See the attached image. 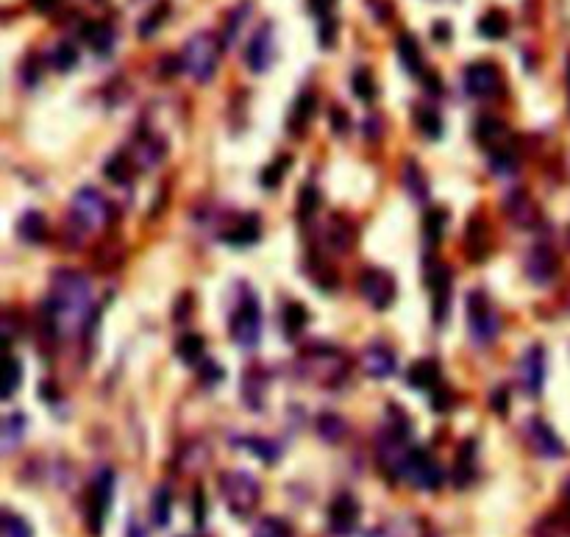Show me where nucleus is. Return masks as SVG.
<instances>
[{"mask_svg":"<svg viewBox=\"0 0 570 537\" xmlns=\"http://www.w3.org/2000/svg\"><path fill=\"white\" fill-rule=\"evenodd\" d=\"M93 287L90 279L78 271H56L51 276L48 301L42 303L45 329L54 337H75L90 329L93 321Z\"/></svg>","mask_w":570,"mask_h":537,"instance_id":"f257e3e1","label":"nucleus"},{"mask_svg":"<svg viewBox=\"0 0 570 537\" xmlns=\"http://www.w3.org/2000/svg\"><path fill=\"white\" fill-rule=\"evenodd\" d=\"M298 371L306 373V382L318 387H339L348 379L350 363L339 348H306L300 353Z\"/></svg>","mask_w":570,"mask_h":537,"instance_id":"f03ea898","label":"nucleus"},{"mask_svg":"<svg viewBox=\"0 0 570 537\" xmlns=\"http://www.w3.org/2000/svg\"><path fill=\"white\" fill-rule=\"evenodd\" d=\"M112 204L93 187H81L70 201V223L84 234H98L112 223Z\"/></svg>","mask_w":570,"mask_h":537,"instance_id":"7ed1b4c3","label":"nucleus"},{"mask_svg":"<svg viewBox=\"0 0 570 537\" xmlns=\"http://www.w3.org/2000/svg\"><path fill=\"white\" fill-rule=\"evenodd\" d=\"M217 487H221V496L226 502V507L237 515V518H248L261 499V487L256 482L253 473L248 471H226L217 476Z\"/></svg>","mask_w":570,"mask_h":537,"instance_id":"20e7f679","label":"nucleus"},{"mask_svg":"<svg viewBox=\"0 0 570 537\" xmlns=\"http://www.w3.org/2000/svg\"><path fill=\"white\" fill-rule=\"evenodd\" d=\"M467 329H470V337L478 345H490L501 332L498 309L481 290H473L467 295Z\"/></svg>","mask_w":570,"mask_h":537,"instance_id":"39448f33","label":"nucleus"},{"mask_svg":"<svg viewBox=\"0 0 570 537\" xmlns=\"http://www.w3.org/2000/svg\"><path fill=\"white\" fill-rule=\"evenodd\" d=\"M221 42H217L211 34H198L187 42L184 48V67L190 70V75L201 84L211 81L217 73V62H221Z\"/></svg>","mask_w":570,"mask_h":537,"instance_id":"423d86ee","label":"nucleus"},{"mask_svg":"<svg viewBox=\"0 0 570 537\" xmlns=\"http://www.w3.org/2000/svg\"><path fill=\"white\" fill-rule=\"evenodd\" d=\"M259 337H261V309H259L256 295L245 293V298L240 301L237 312L231 315V340L240 348L251 351L256 348Z\"/></svg>","mask_w":570,"mask_h":537,"instance_id":"0eeeda50","label":"nucleus"},{"mask_svg":"<svg viewBox=\"0 0 570 537\" xmlns=\"http://www.w3.org/2000/svg\"><path fill=\"white\" fill-rule=\"evenodd\" d=\"M112 496H114V471L101 468L90 490V507H86V526L93 529V534H101L103 518L112 507Z\"/></svg>","mask_w":570,"mask_h":537,"instance_id":"6e6552de","label":"nucleus"},{"mask_svg":"<svg viewBox=\"0 0 570 537\" xmlns=\"http://www.w3.org/2000/svg\"><path fill=\"white\" fill-rule=\"evenodd\" d=\"M517 384L529 398H540L545 384V351L543 345H529L517 363Z\"/></svg>","mask_w":570,"mask_h":537,"instance_id":"1a4fd4ad","label":"nucleus"},{"mask_svg":"<svg viewBox=\"0 0 570 537\" xmlns=\"http://www.w3.org/2000/svg\"><path fill=\"white\" fill-rule=\"evenodd\" d=\"M428 293H431V312H434V323L443 326L448 318V303H451V267L431 262L426 271Z\"/></svg>","mask_w":570,"mask_h":537,"instance_id":"9d476101","label":"nucleus"},{"mask_svg":"<svg viewBox=\"0 0 570 537\" xmlns=\"http://www.w3.org/2000/svg\"><path fill=\"white\" fill-rule=\"evenodd\" d=\"M404 479L412 482L418 490H437L443 484V468L426 449H412L407 468H404Z\"/></svg>","mask_w":570,"mask_h":537,"instance_id":"9b49d317","label":"nucleus"},{"mask_svg":"<svg viewBox=\"0 0 570 537\" xmlns=\"http://www.w3.org/2000/svg\"><path fill=\"white\" fill-rule=\"evenodd\" d=\"M359 293L373 309H387L396 301V279L381 271V267H368L359 276Z\"/></svg>","mask_w":570,"mask_h":537,"instance_id":"f8f14e48","label":"nucleus"},{"mask_svg":"<svg viewBox=\"0 0 570 537\" xmlns=\"http://www.w3.org/2000/svg\"><path fill=\"white\" fill-rule=\"evenodd\" d=\"M465 89L473 98H496L504 89L501 70L490 62H476L465 70Z\"/></svg>","mask_w":570,"mask_h":537,"instance_id":"ddd939ff","label":"nucleus"},{"mask_svg":"<svg viewBox=\"0 0 570 537\" xmlns=\"http://www.w3.org/2000/svg\"><path fill=\"white\" fill-rule=\"evenodd\" d=\"M523 267H526V276H529V282L543 287V284H551L554 276L559 273V256L554 254L551 245L537 243L535 248H529V254H526Z\"/></svg>","mask_w":570,"mask_h":537,"instance_id":"4468645a","label":"nucleus"},{"mask_svg":"<svg viewBox=\"0 0 570 537\" xmlns=\"http://www.w3.org/2000/svg\"><path fill=\"white\" fill-rule=\"evenodd\" d=\"M276 59V39H273V28L270 25H261L245 48V65L253 70V73H265Z\"/></svg>","mask_w":570,"mask_h":537,"instance_id":"2eb2a0df","label":"nucleus"},{"mask_svg":"<svg viewBox=\"0 0 570 537\" xmlns=\"http://www.w3.org/2000/svg\"><path fill=\"white\" fill-rule=\"evenodd\" d=\"M476 140H478L481 148L487 151V156L515 148L509 125L504 120H498V117H478L476 120Z\"/></svg>","mask_w":570,"mask_h":537,"instance_id":"dca6fc26","label":"nucleus"},{"mask_svg":"<svg viewBox=\"0 0 570 537\" xmlns=\"http://www.w3.org/2000/svg\"><path fill=\"white\" fill-rule=\"evenodd\" d=\"M526 437H529L532 449L545 457V460H556V457H565V445L559 440V434L543 421V418H529L526 423Z\"/></svg>","mask_w":570,"mask_h":537,"instance_id":"f3484780","label":"nucleus"},{"mask_svg":"<svg viewBox=\"0 0 570 537\" xmlns=\"http://www.w3.org/2000/svg\"><path fill=\"white\" fill-rule=\"evenodd\" d=\"M357 523H359V504H357V499L348 496V493L337 496L331 502V507H329V526H331V532L345 537V534H350L357 529Z\"/></svg>","mask_w":570,"mask_h":537,"instance_id":"a211bd4d","label":"nucleus"},{"mask_svg":"<svg viewBox=\"0 0 570 537\" xmlns=\"http://www.w3.org/2000/svg\"><path fill=\"white\" fill-rule=\"evenodd\" d=\"M362 368L370 379H389L396 373V353H392L389 345L384 343H370L365 351H362Z\"/></svg>","mask_w":570,"mask_h":537,"instance_id":"6ab92c4d","label":"nucleus"},{"mask_svg":"<svg viewBox=\"0 0 570 537\" xmlns=\"http://www.w3.org/2000/svg\"><path fill=\"white\" fill-rule=\"evenodd\" d=\"M504 212L509 214V220L515 223V226H520V229H535L537 223H540V209H537V204H535L529 195H526L523 190H515V193L506 195Z\"/></svg>","mask_w":570,"mask_h":537,"instance_id":"aec40b11","label":"nucleus"},{"mask_svg":"<svg viewBox=\"0 0 570 537\" xmlns=\"http://www.w3.org/2000/svg\"><path fill=\"white\" fill-rule=\"evenodd\" d=\"M223 243H229V245H237V248H242V245H253L259 237H261V223H259V217L256 214H237L229 226L223 229Z\"/></svg>","mask_w":570,"mask_h":537,"instance_id":"412c9836","label":"nucleus"},{"mask_svg":"<svg viewBox=\"0 0 570 537\" xmlns=\"http://www.w3.org/2000/svg\"><path fill=\"white\" fill-rule=\"evenodd\" d=\"M465 251L473 262H485V256L490 254V229L478 214L470 217L465 226Z\"/></svg>","mask_w":570,"mask_h":537,"instance_id":"4be33fe9","label":"nucleus"},{"mask_svg":"<svg viewBox=\"0 0 570 537\" xmlns=\"http://www.w3.org/2000/svg\"><path fill=\"white\" fill-rule=\"evenodd\" d=\"M315 109H318L315 93H300V95L295 98V104H292V109H290V120H287V125H290V131L295 134V137H300V134L306 131V125L312 123Z\"/></svg>","mask_w":570,"mask_h":537,"instance_id":"5701e85b","label":"nucleus"},{"mask_svg":"<svg viewBox=\"0 0 570 537\" xmlns=\"http://www.w3.org/2000/svg\"><path fill=\"white\" fill-rule=\"evenodd\" d=\"M326 240L334 251H350L357 243V229H354V223L345 220L342 214H334L329 220V226H326Z\"/></svg>","mask_w":570,"mask_h":537,"instance_id":"b1692460","label":"nucleus"},{"mask_svg":"<svg viewBox=\"0 0 570 537\" xmlns=\"http://www.w3.org/2000/svg\"><path fill=\"white\" fill-rule=\"evenodd\" d=\"M407 379H409V384L415 387V390H428V393H434L437 387H440V365H437L434 360H418L412 368H409V373H407Z\"/></svg>","mask_w":570,"mask_h":537,"instance_id":"393cba45","label":"nucleus"},{"mask_svg":"<svg viewBox=\"0 0 570 537\" xmlns=\"http://www.w3.org/2000/svg\"><path fill=\"white\" fill-rule=\"evenodd\" d=\"M25 415L23 413H12V415H6L4 418V429H0V452L4 454H12L17 445H20V440H23V434H25Z\"/></svg>","mask_w":570,"mask_h":537,"instance_id":"a878e982","label":"nucleus"},{"mask_svg":"<svg viewBox=\"0 0 570 537\" xmlns=\"http://www.w3.org/2000/svg\"><path fill=\"white\" fill-rule=\"evenodd\" d=\"M306 323H310V312H306L303 303L292 301L284 306V315H281V326H284V337L287 340H298L306 329Z\"/></svg>","mask_w":570,"mask_h":537,"instance_id":"bb28decb","label":"nucleus"},{"mask_svg":"<svg viewBox=\"0 0 570 537\" xmlns=\"http://www.w3.org/2000/svg\"><path fill=\"white\" fill-rule=\"evenodd\" d=\"M162 156H164V145L156 140V137H151V134H140L137 137V143H134V159H137V167H153V164H159L162 162Z\"/></svg>","mask_w":570,"mask_h":537,"instance_id":"cd10ccee","label":"nucleus"},{"mask_svg":"<svg viewBox=\"0 0 570 537\" xmlns=\"http://www.w3.org/2000/svg\"><path fill=\"white\" fill-rule=\"evenodd\" d=\"M265 384H268V376L261 368H251L245 376H242V401L248 407H259L261 404V395H265Z\"/></svg>","mask_w":570,"mask_h":537,"instance_id":"c85d7f7f","label":"nucleus"},{"mask_svg":"<svg viewBox=\"0 0 570 537\" xmlns=\"http://www.w3.org/2000/svg\"><path fill=\"white\" fill-rule=\"evenodd\" d=\"M396 48H398V59L407 67V73L418 75L423 70V54L418 48V39L412 34H401L398 42H396Z\"/></svg>","mask_w":570,"mask_h":537,"instance_id":"c756f323","label":"nucleus"},{"mask_svg":"<svg viewBox=\"0 0 570 537\" xmlns=\"http://www.w3.org/2000/svg\"><path fill=\"white\" fill-rule=\"evenodd\" d=\"M473 473H476V443H465L457 454V465H454L457 487H467L473 482Z\"/></svg>","mask_w":570,"mask_h":537,"instance_id":"7c9ffc66","label":"nucleus"},{"mask_svg":"<svg viewBox=\"0 0 570 537\" xmlns=\"http://www.w3.org/2000/svg\"><path fill=\"white\" fill-rule=\"evenodd\" d=\"M106 178L114 184H125L131 175H134V162H131L128 151H117L114 156L106 159V167H103Z\"/></svg>","mask_w":570,"mask_h":537,"instance_id":"2f4dec72","label":"nucleus"},{"mask_svg":"<svg viewBox=\"0 0 570 537\" xmlns=\"http://www.w3.org/2000/svg\"><path fill=\"white\" fill-rule=\"evenodd\" d=\"M203 348H206V340L195 332H187L179 345H175V353H179V360L187 363V365H198L203 363Z\"/></svg>","mask_w":570,"mask_h":537,"instance_id":"473e14b6","label":"nucleus"},{"mask_svg":"<svg viewBox=\"0 0 570 537\" xmlns=\"http://www.w3.org/2000/svg\"><path fill=\"white\" fill-rule=\"evenodd\" d=\"M84 39L90 42L98 54H109L114 45V28L109 23H86Z\"/></svg>","mask_w":570,"mask_h":537,"instance_id":"72a5a7b5","label":"nucleus"},{"mask_svg":"<svg viewBox=\"0 0 570 537\" xmlns=\"http://www.w3.org/2000/svg\"><path fill=\"white\" fill-rule=\"evenodd\" d=\"M17 229H20V237H23L25 243H31V245L42 243V240H45V234H48L45 217H42L39 212H25Z\"/></svg>","mask_w":570,"mask_h":537,"instance_id":"f704fd0d","label":"nucleus"},{"mask_svg":"<svg viewBox=\"0 0 570 537\" xmlns=\"http://www.w3.org/2000/svg\"><path fill=\"white\" fill-rule=\"evenodd\" d=\"M446 223H448V212H446V209L434 206V209L426 212V217H423V232H426V237H428L431 245H437V243L443 240V234H446Z\"/></svg>","mask_w":570,"mask_h":537,"instance_id":"c9c22d12","label":"nucleus"},{"mask_svg":"<svg viewBox=\"0 0 570 537\" xmlns=\"http://www.w3.org/2000/svg\"><path fill=\"white\" fill-rule=\"evenodd\" d=\"M506 31H509V20H506V15L498 12V9L487 12L485 17L478 20V34H481V36H487V39H504Z\"/></svg>","mask_w":570,"mask_h":537,"instance_id":"e433bc0d","label":"nucleus"},{"mask_svg":"<svg viewBox=\"0 0 570 537\" xmlns=\"http://www.w3.org/2000/svg\"><path fill=\"white\" fill-rule=\"evenodd\" d=\"M318 434H320L326 443H339V440L348 434V423H345L339 415L323 413V415L318 418Z\"/></svg>","mask_w":570,"mask_h":537,"instance_id":"4c0bfd02","label":"nucleus"},{"mask_svg":"<svg viewBox=\"0 0 570 537\" xmlns=\"http://www.w3.org/2000/svg\"><path fill=\"white\" fill-rule=\"evenodd\" d=\"M415 123H418L420 134H426L428 140L443 137V117L437 114L434 109H428V106H420V109L415 112Z\"/></svg>","mask_w":570,"mask_h":537,"instance_id":"58836bf2","label":"nucleus"},{"mask_svg":"<svg viewBox=\"0 0 570 537\" xmlns=\"http://www.w3.org/2000/svg\"><path fill=\"white\" fill-rule=\"evenodd\" d=\"M350 86H354V95H357L359 101H365V104H370V101L376 98V93H378L376 78H373V73H370L368 67H359V70L354 73V78H350Z\"/></svg>","mask_w":570,"mask_h":537,"instance_id":"ea45409f","label":"nucleus"},{"mask_svg":"<svg viewBox=\"0 0 570 537\" xmlns=\"http://www.w3.org/2000/svg\"><path fill=\"white\" fill-rule=\"evenodd\" d=\"M170 490L167 487H156L153 499H151V518L156 526H167L170 523Z\"/></svg>","mask_w":570,"mask_h":537,"instance_id":"a19ab883","label":"nucleus"},{"mask_svg":"<svg viewBox=\"0 0 570 537\" xmlns=\"http://www.w3.org/2000/svg\"><path fill=\"white\" fill-rule=\"evenodd\" d=\"M320 209V190L306 184L300 187V195H298V220H310L315 217V212Z\"/></svg>","mask_w":570,"mask_h":537,"instance_id":"79ce46f5","label":"nucleus"},{"mask_svg":"<svg viewBox=\"0 0 570 537\" xmlns=\"http://www.w3.org/2000/svg\"><path fill=\"white\" fill-rule=\"evenodd\" d=\"M404 184H407V190H409V195L415 198V201H423L426 198V178H423V170L418 167V162H407V167H404Z\"/></svg>","mask_w":570,"mask_h":537,"instance_id":"37998d69","label":"nucleus"},{"mask_svg":"<svg viewBox=\"0 0 570 537\" xmlns=\"http://www.w3.org/2000/svg\"><path fill=\"white\" fill-rule=\"evenodd\" d=\"M0 537H34V532L25 518H20L15 512H4V521H0Z\"/></svg>","mask_w":570,"mask_h":537,"instance_id":"c03bdc74","label":"nucleus"},{"mask_svg":"<svg viewBox=\"0 0 570 537\" xmlns=\"http://www.w3.org/2000/svg\"><path fill=\"white\" fill-rule=\"evenodd\" d=\"M245 445H248V449H251L259 460H265V462H276L279 454H281L279 445H276L273 440H265V437H248Z\"/></svg>","mask_w":570,"mask_h":537,"instance_id":"a18cd8bd","label":"nucleus"},{"mask_svg":"<svg viewBox=\"0 0 570 537\" xmlns=\"http://www.w3.org/2000/svg\"><path fill=\"white\" fill-rule=\"evenodd\" d=\"M290 164H292V156H279L270 167H265V173H261V184L268 190H276L281 184L284 173L290 170Z\"/></svg>","mask_w":570,"mask_h":537,"instance_id":"49530a36","label":"nucleus"},{"mask_svg":"<svg viewBox=\"0 0 570 537\" xmlns=\"http://www.w3.org/2000/svg\"><path fill=\"white\" fill-rule=\"evenodd\" d=\"M253 537H292V529L281 518H265V521H259Z\"/></svg>","mask_w":570,"mask_h":537,"instance_id":"de8ad7c7","label":"nucleus"},{"mask_svg":"<svg viewBox=\"0 0 570 537\" xmlns=\"http://www.w3.org/2000/svg\"><path fill=\"white\" fill-rule=\"evenodd\" d=\"M51 62H54V67L56 70H62V73H67V70H73L75 67V62H78V54H75V48L73 45H59V48L54 51V56H51Z\"/></svg>","mask_w":570,"mask_h":537,"instance_id":"09e8293b","label":"nucleus"},{"mask_svg":"<svg viewBox=\"0 0 570 537\" xmlns=\"http://www.w3.org/2000/svg\"><path fill=\"white\" fill-rule=\"evenodd\" d=\"M167 12H170V6H167V0H162L159 4V9H153L145 20H142V25H140V34L142 36H151L162 23H164V17H167Z\"/></svg>","mask_w":570,"mask_h":537,"instance_id":"8fccbe9b","label":"nucleus"},{"mask_svg":"<svg viewBox=\"0 0 570 537\" xmlns=\"http://www.w3.org/2000/svg\"><path fill=\"white\" fill-rule=\"evenodd\" d=\"M20 379H23V363L17 356L9 353V382H6V390H4V398H12L20 387Z\"/></svg>","mask_w":570,"mask_h":537,"instance_id":"3c124183","label":"nucleus"},{"mask_svg":"<svg viewBox=\"0 0 570 537\" xmlns=\"http://www.w3.org/2000/svg\"><path fill=\"white\" fill-rule=\"evenodd\" d=\"M315 282L323 287V290H337V273L331 271V267L323 262V259H318V264H315Z\"/></svg>","mask_w":570,"mask_h":537,"instance_id":"603ef678","label":"nucleus"},{"mask_svg":"<svg viewBox=\"0 0 570 537\" xmlns=\"http://www.w3.org/2000/svg\"><path fill=\"white\" fill-rule=\"evenodd\" d=\"M431 407L437 410V413H446V410H451L454 407V395H451V390H446L443 384L434 390V395H431Z\"/></svg>","mask_w":570,"mask_h":537,"instance_id":"864d4df0","label":"nucleus"},{"mask_svg":"<svg viewBox=\"0 0 570 537\" xmlns=\"http://www.w3.org/2000/svg\"><path fill=\"white\" fill-rule=\"evenodd\" d=\"M329 120H331V131H337L339 137H342V134L350 128V120H348V114H345V109H342V106H334V109H331V114H329Z\"/></svg>","mask_w":570,"mask_h":537,"instance_id":"5fc2aeb1","label":"nucleus"},{"mask_svg":"<svg viewBox=\"0 0 570 537\" xmlns=\"http://www.w3.org/2000/svg\"><path fill=\"white\" fill-rule=\"evenodd\" d=\"M28 4H31V9H34V12H39V15H48V12H54V9L62 4V0H28Z\"/></svg>","mask_w":570,"mask_h":537,"instance_id":"6e6d98bb","label":"nucleus"},{"mask_svg":"<svg viewBox=\"0 0 570 537\" xmlns=\"http://www.w3.org/2000/svg\"><path fill=\"white\" fill-rule=\"evenodd\" d=\"M331 6H334V0H310V9L318 15V17H329V12H331Z\"/></svg>","mask_w":570,"mask_h":537,"instance_id":"4d7b16f0","label":"nucleus"},{"mask_svg":"<svg viewBox=\"0 0 570 537\" xmlns=\"http://www.w3.org/2000/svg\"><path fill=\"white\" fill-rule=\"evenodd\" d=\"M434 36H437V42H448V36H451L448 23H437V25H434Z\"/></svg>","mask_w":570,"mask_h":537,"instance_id":"13d9d810","label":"nucleus"},{"mask_svg":"<svg viewBox=\"0 0 570 537\" xmlns=\"http://www.w3.org/2000/svg\"><path fill=\"white\" fill-rule=\"evenodd\" d=\"M493 404H496L498 413H504V407H506V393H504V390H498V393L493 395Z\"/></svg>","mask_w":570,"mask_h":537,"instance_id":"bf43d9fd","label":"nucleus"},{"mask_svg":"<svg viewBox=\"0 0 570 537\" xmlns=\"http://www.w3.org/2000/svg\"><path fill=\"white\" fill-rule=\"evenodd\" d=\"M128 537H145L142 526H140V523H131V529H128Z\"/></svg>","mask_w":570,"mask_h":537,"instance_id":"052dcab7","label":"nucleus"},{"mask_svg":"<svg viewBox=\"0 0 570 537\" xmlns=\"http://www.w3.org/2000/svg\"><path fill=\"white\" fill-rule=\"evenodd\" d=\"M565 75H567V104H570V59H567V73Z\"/></svg>","mask_w":570,"mask_h":537,"instance_id":"680f3d73","label":"nucleus"}]
</instances>
